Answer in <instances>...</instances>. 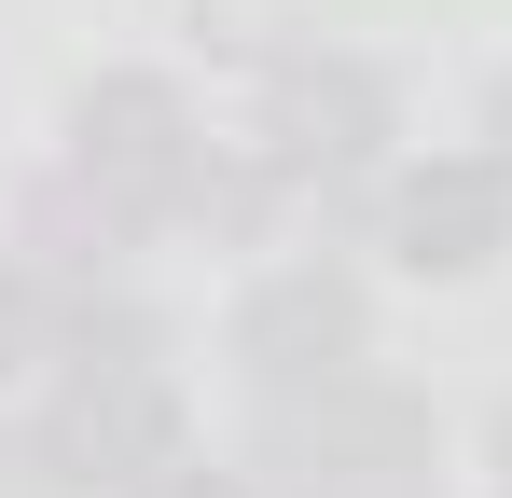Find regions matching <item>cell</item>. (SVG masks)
I'll return each mask as SVG.
<instances>
[{"label": "cell", "mask_w": 512, "mask_h": 498, "mask_svg": "<svg viewBox=\"0 0 512 498\" xmlns=\"http://www.w3.org/2000/svg\"><path fill=\"white\" fill-rule=\"evenodd\" d=\"M277 471L305 498H402L429 471V415L402 402V388H360V374H333L319 402L291 388V415H277Z\"/></svg>", "instance_id": "obj_1"}, {"label": "cell", "mask_w": 512, "mask_h": 498, "mask_svg": "<svg viewBox=\"0 0 512 498\" xmlns=\"http://www.w3.org/2000/svg\"><path fill=\"white\" fill-rule=\"evenodd\" d=\"M84 180L111 194V222H167V208H194V180H208L194 111H180L153 70L97 83V97H84Z\"/></svg>", "instance_id": "obj_2"}, {"label": "cell", "mask_w": 512, "mask_h": 498, "mask_svg": "<svg viewBox=\"0 0 512 498\" xmlns=\"http://www.w3.org/2000/svg\"><path fill=\"white\" fill-rule=\"evenodd\" d=\"M388 249L416 277H471L512 249V153H429L402 194H388Z\"/></svg>", "instance_id": "obj_3"}, {"label": "cell", "mask_w": 512, "mask_h": 498, "mask_svg": "<svg viewBox=\"0 0 512 498\" xmlns=\"http://www.w3.org/2000/svg\"><path fill=\"white\" fill-rule=\"evenodd\" d=\"M236 360H250L263 388H333L346 360H360V291L346 277H319V263H291V277H263L250 291V319H236Z\"/></svg>", "instance_id": "obj_4"}, {"label": "cell", "mask_w": 512, "mask_h": 498, "mask_svg": "<svg viewBox=\"0 0 512 498\" xmlns=\"http://www.w3.org/2000/svg\"><path fill=\"white\" fill-rule=\"evenodd\" d=\"M388 139V83L346 70V56H319V70L277 83V166H360Z\"/></svg>", "instance_id": "obj_5"}, {"label": "cell", "mask_w": 512, "mask_h": 498, "mask_svg": "<svg viewBox=\"0 0 512 498\" xmlns=\"http://www.w3.org/2000/svg\"><path fill=\"white\" fill-rule=\"evenodd\" d=\"M28 332H42V277H14V263H0V374L28 360Z\"/></svg>", "instance_id": "obj_6"}, {"label": "cell", "mask_w": 512, "mask_h": 498, "mask_svg": "<svg viewBox=\"0 0 512 498\" xmlns=\"http://www.w3.org/2000/svg\"><path fill=\"white\" fill-rule=\"evenodd\" d=\"M125 498H250V485H236V471H194V457H167L153 485H125Z\"/></svg>", "instance_id": "obj_7"}, {"label": "cell", "mask_w": 512, "mask_h": 498, "mask_svg": "<svg viewBox=\"0 0 512 498\" xmlns=\"http://www.w3.org/2000/svg\"><path fill=\"white\" fill-rule=\"evenodd\" d=\"M499 471H512V402H499Z\"/></svg>", "instance_id": "obj_8"}, {"label": "cell", "mask_w": 512, "mask_h": 498, "mask_svg": "<svg viewBox=\"0 0 512 498\" xmlns=\"http://www.w3.org/2000/svg\"><path fill=\"white\" fill-rule=\"evenodd\" d=\"M499 139H512V83H499Z\"/></svg>", "instance_id": "obj_9"}]
</instances>
